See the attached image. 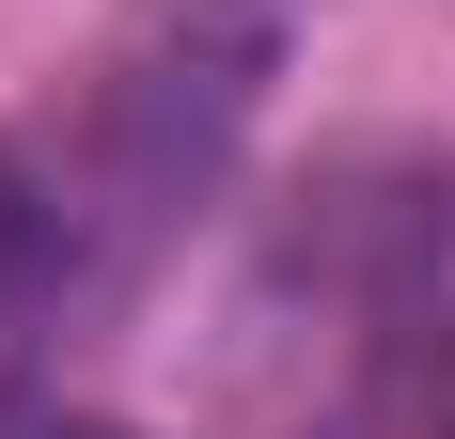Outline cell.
Returning <instances> with one entry per match:
<instances>
[{"mask_svg": "<svg viewBox=\"0 0 455 439\" xmlns=\"http://www.w3.org/2000/svg\"><path fill=\"white\" fill-rule=\"evenodd\" d=\"M299 16H315V0H141L126 16L79 141H63V188H79V220H94V267L141 251L173 204L220 188V157H235V126L267 110Z\"/></svg>", "mask_w": 455, "mask_h": 439, "instance_id": "7a4b0ae2", "label": "cell"}, {"mask_svg": "<svg viewBox=\"0 0 455 439\" xmlns=\"http://www.w3.org/2000/svg\"><path fill=\"white\" fill-rule=\"evenodd\" d=\"M94 283V220H79V188L47 173V157H16L0 141V330H32L47 299H79Z\"/></svg>", "mask_w": 455, "mask_h": 439, "instance_id": "3957f363", "label": "cell"}, {"mask_svg": "<svg viewBox=\"0 0 455 439\" xmlns=\"http://www.w3.org/2000/svg\"><path fill=\"white\" fill-rule=\"evenodd\" d=\"M251 439H393L455 408V173L440 157H330L251 251L235 299Z\"/></svg>", "mask_w": 455, "mask_h": 439, "instance_id": "6da1fadb", "label": "cell"}, {"mask_svg": "<svg viewBox=\"0 0 455 439\" xmlns=\"http://www.w3.org/2000/svg\"><path fill=\"white\" fill-rule=\"evenodd\" d=\"M440 439H455V408H440Z\"/></svg>", "mask_w": 455, "mask_h": 439, "instance_id": "5b68a950", "label": "cell"}, {"mask_svg": "<svg viewBox=\"0 0 455 439\" xmlns=\"http://www.w3.org/2000/svg\"><path fill=\"white\" fill-rule=\"evenodd\" d=\"M0 439H126V424H94V408H0Z\"/></svg>", "mask_w": 455, "mask_h": 439, "instance_id": "277c9868", "label": "cell"}]
</instances>
